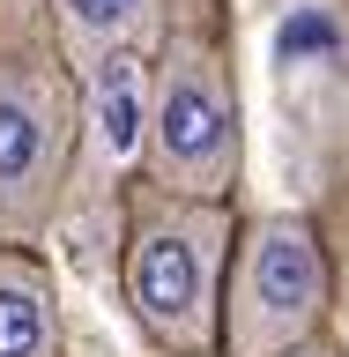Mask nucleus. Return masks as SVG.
Wrapping results in <instances>:
<instances>
[{
    "label": "nucleus",
    "instance_id": "20e7f679",
    "mask_svg": "<svg viewBox=\"0 0 349 357\" xmlns=\"http://www.w3.org/2000/svg\"><path fill=\"white\" fill-rule=\"evenodd\" d=\"M67 164V97L0 75V216H38L52 201V178Z\"/></svg>",
    "mask_w": 349,
    "mask_h": 357
},
{
    "label": "nucleus",
    "instance_id": "0eeeda50",
    "mask_svg": "<svg viewBox=\"0 0 349 357\" xmlns=\"http://www.w3.org/2000/svg\"><path fill=\"white\" fill-rule=\"evenodd\" d=\"M60 22H67V45L75 52H127V38L149 22V0H60Z\"/></svg>",
    "mask_w": 349,
    "mask_h": 357
},
{
    "label": "nucleus",
    "instance_id": "1a4fd4ad",
    "mask_svg": "<svg viewBox=\"0 0 349 357\" xmlns=\"http://www.w3.org/2000/svg\"><path fill=\"white\" fill-rule=\"evenodd\" d=\"M283 357H334L327 342H297V350H283Z\"/></svg>",
    "mask_w": 349,
    "mask_h": 357
},
{
    "label": "nucleus",
    "instance_id": "f257e3e1",
    "mask_svg": "<svg viewBox=\"0 0 349 357\" xmlns=\"http://www.w3.org/2000/svg\"><path fill=\"white\" fill-rule=\"evenodd\" d=\"M327 312V253L297 216H261L238 245L231 305H216V342L231 357H283L320 335Z\"/></svg>",
    "mask_w": 349,
    "mask_h": 357
},
{
    "label": "nucleus",
    "instance_id": "7ed1b4c3",
    "mask_svg": "<svg viewBox=\"0 0 349 357\" xmlns=\"http://www.w3.org/2000/svg\"><path fill=\"white\" fill-rule=\"evenodd\" d=\"M231 253V216L216 201H164L141 216L127 253V298L141 328L171 350H208L216 342V268Z\"/></svg>",
    "mask_w": 349,
    "mask_h": 357
},
{
    "label": "nucleus",
    "instance_id": "39448f33",
    "mask_svg": "<svg viewBox=\"0 0 349 357\" xmlns=\"http://www.w3.org/2000/svg\"><path fill=\"white\" fill-rule=\"evenodd\" d=\"M89 127H97V149L104 164H127L149 134V75L134 52H104L89 67Z\"/></svg>",
    "mask_w": 349,
    "mask_h": 357
},
{
    "label": "nucleus",
    "instance_id": "6e6552de",
    "mask_svg": "<svg viewBox=\"0 0 349 357\" xmlns=\"http://www.w3.org/2000/svg\"><path fill=\"white\" fill-rule=\"evenodd\" d=\"M275 45H283V60H305V52H320V45H334V22L320 15V8H305L297 22H283V38H275Z\"/></svg>",
    "mask_w": 349,
    "mask_h": 357
},
{
    "label": "nucleus",
    "instance_id": "423d86ee",
    "mask_svg": "<svg viewBox=\"0 0 349 357\" xmlns=\"http://www.w3.org/2000/svg\"><path fill=\"white\" fill-rule=\"evenodd\" d=\"M0 357H52V298L22 261H0Z\"/></svg>",
    "mask_w": 349,
    "mask_h": 357
},
{
    "label": "nucleus",
    "instance_id": "f03ea898",
    "mask_svg": "<svg viewBox=\"0 0 349 357\" xmlns=\"http://www.w3.org/2000/svg\"><path fill=\"white\" fill-rule=\"evenodd\" d=\"M149 149L171 201H223L238 186V89L216 45L178 38L149 97Z\"/></svg>",
    "mask_w": 349,
    "mask_h": 357
}]
</instances>
